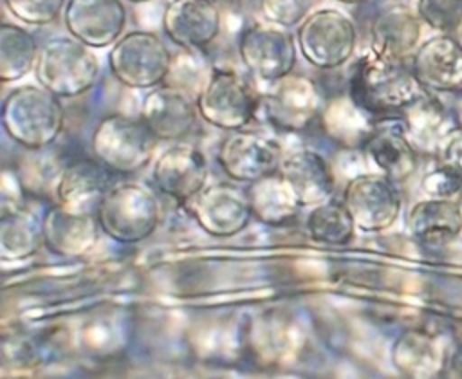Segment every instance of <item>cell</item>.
Wrapping results in <instances>:
<instances>
[{"label":"cell","mask_w":462,"mask_h":379,"mask_svg":"<svg viewBox=\"0 0 462 379\" xmlns=\"http://www.w3.org/2000/svg\"><path fill=\"white\" fill-rule=\"evenodd\" d=\"M426 90L408 60L368 51L356 60L348 76V96L374 119L401 116Z\"/></svg>","instance_id":"6da1fadb"},{"label":"cell","mask_w":462,"mask_h":379,"mask_svg":"<svg viewBox=\"0 0 462 379\" xmlns=\"http://www.w3.org/2000/svg\"><path fill=\"white\" fill-rule=\"evenodd\" d=\"M65 126L61 97L42 85L14 87L2 101V128L5 135L27 152L52 146Z\"/></svg>","instance_id":"7a4b0ae2"},{"label":"cell","mask_w":462,"mask_h":379,"mask_svg":"<svg viewBox=\"0 0 462 379\" xmlns=\"http://www.w3.org/2000/svg\"><path fill=\"white\" fill-rule=\"evenodd\" d=\"M101 233L117 244H139L150 238L161 222L155 193L132 180L114 182L96 208Z\"/></svg>","instance_id":"3957f363"},{"label":"cell","mask_w":462,"mask_h":379,"mask_svg":"<svg viewBox=\"0 0 462 379\" xmlns=\"http://www.w3.org/2000/svg\"><path fill=\"white\" fill-rule=\"evenodd\" d=\"M101 63L94 49L74 36L49 38L38 52L34 76L61 99L87 94L99 79Z\"/></svg>","instance_id":"277c9868"},{"label":"cell","mask_w":462,"mask_h":379,"mask_svg":"<svg viewBox=\"0 0 462 379\" xmlns=\"http://www.w3.org/2000/svg\"><path fill=\"white\" fill-rule=\"evenodd\" d=\"M159 139L146 123L128 114L101 117L92 132V155L112 173L134 175L144 170L155 157Z\"/></svg>","instance_id":"5b68a950"},{"label":"cell","mask_w":462,"mask_h":379,"mask_svg":"<svg viewBox=\"0 0 462 379\" xmlns=\"http://www.w3.org/2000/svg\"><path fill=\"white\" fill-rule=\"evenodd\" d=\"M199 116L224 132L247 128L258 116L260 92L233 69L215 67L208 72L197 96Z\"/></svg>","instance_id":"8992f818"},{"label":"cell","mask_w":462,"mask_h":379,"mask_svg":"<svg viewBox=\"0 0 462 379\" xmlns=\"http://www.w3.org/2000/svg\"><path fill=\"white\" fill-rule=\"evenodd\" d=\"M112 76L128 88L150 90L162 85L173 65V56L159 34L144 29L125 32L108 51Z\"/></svg>","instance_id":"52a82bcc"},{"label":"cell","mask_w":462,"mask_h":379,"mask_svg":"<svg viewBox=\"0 0 462 379\" xmlns=\"http://www.w3.org/2000/svg\"><path fill=\"white\" fill-rule=\"evenodd\" d=\"M296 43L307 63L319 70L346 65L357 47L354 20L334 7L310 11L296 29Z\"/></svg>","instance_id":"ba28073f"},{"label":"cell","mask_w":462,"mask_h":379,"mask_svg":"<svg viewBox=\"0 0 462 379\" xmlns=\"http://www.w3.org/2000/svg\"><path fill=\"white\" fill-rule=\"evenodd\" d=\"M260 94L258 116L280 132L296 134L307 130L323 112V97L316 81L309 76L291 72Z\"/></svg>","instance_id":"9c48e42d"},{"label":"cell","mask_w":462,"mask_h":379,"mask_svg":"<svg viewBox=\"0 0 462 379\" xmlns=\"http://www.w3.org/2000/svg\"><path fill=\"white\" fill-rule=\"evenodd\" d=\"M397 184L381 171L359 173L346 182L341 200L357 229L381 233L397 222L402 209Z\"/></svg>","instance_id":"30bf717a"},{"label":"cell","mask_w":462,"mask_h":379,"mask_svg":"<svg viewBox=\"0 0 462 379\" xmlns=\"http://www.w3.org/2000/svg\"><path fill=\"white\" fill-rule=\"evenodd\" d=\"M294 36L274 23H253L240 32L238 56L245 70L262 83H273L294 72L298 60Z\"/></svg>","instance_id":"8fae6325"},{"label":"cell","mask_w":462,"mask_h":379,"mask_svg":"<svg viewBox=\"0 0 462 379\" xmlns=\"http://www.w3.org/2000/svg\"><path fill=\"white\" fill-rule=\"evenodd\" d=\"M282 146L269 135L256 130H233L217 148V162L233 180L251 184L278 170Z\"/></svg>","instance_id":"7c38bea8"},{"label":"cell","mask_w":462,"mask_h":379,"mask_svg":"<svg viewBox=\"0 0 462 379\" xmlns=\"http://www.w3.org/2000/svg\"><path fill=\"white\" fill-rule=\"evenodd\" d=\"M189 211L197 226L215 238H231L242 233L253 218L245 190L231 182L206 186L189 202Z\"/></svg>","instance_id":"4fadbf2b"},{"label":"cell","mask_w":462,"mask_h":379,"mask_svg":"<svg viewBox=\"0 0 462 379\" xmlns=\"http://www.w3.org/2000/svg\"><path fill=\"white\" fill-rule=\"evenodd\" d=\"M139 116L162 143L184 141L200 117L195 97L173 83L150 88L141 101Z\"/></svg>","instance_id":"5bb4252c"},{"label":"cell","mask_w":462,"mask_h":379,"mask_svg":"<svg viewBox=\"0 0 462 379\" xmlns=\"http://www.w3.org/2000/svg\"><path fill=\"white\" fill-rule=\"evenodd\" d=\"M410 67L426 92L462 94V40L453 32H439L420 42Z\"/></svg>","instance_id":"9a60e30c"},{"label":"cell","mask_w":462,"mask_h":379,"mask_svg":"<svg viewBox=\"0 0 462 379\" xmlns=\"http://www.w3.org/2000/svg\"><path fill=\"white\" fill-rule=\"evenodd\" d=\"M152 179L162 195L189 204L206 188V155L195 144L175 141L155 157Z\"/></svg>","instance_id":"2e32d148"},{"label":"cell","mask_w":462,"mask_h":379,"mask_svg":"<svg viewBox=\"0 0 462 379\" xmlns=\"http://www.w3.org/2000/svg\"><path fill=\"white\" fill-rule=\"evenodd\" d=\"M63 23L76 40L105 49L125 34L128 11L123 0H67Z\"/></svg>","instance_id":"e0dca14e"},{"label":"cell","mask_w":462,"mask_h":379,"mask_svg":"<svg viewBox=\"0 0 462 379\" xmlns=\"http://www.w3.org/2000/svg\"><path fill=\"white\" fill-rule=\"evenodd\" d=\"M361 148L377 171L395 182H404L419 168V150L410 141L401 116L375 119Z\"/></svg>","instance_id":"ac0fdd59"},{"label":"cell","mask_w":462,"mask_h":379,"mask_svg":"<svg viewBox=\"0 0 462 379\" xmlns=\"http://www.w3.org/2000/svg\"><path fill=\"white\" fill-rule=\"evenodd\" d=\"M161 27L180 49L202 51L218 38L222 11L217 0H170Z\"/></svg>","instance_id":"d6986e66"},{"label":"cell","mask_w":462,"mask_h":379,"mask_svg":"<svg viewBox=\"0 0 462 379\" xmlns=\"http://www.w3.org/2000/svg\"><path fill=\"white\" fill-rule=\"evenodd\" d=\"M45 247L61 258H83L99 240L96 213L72 211L60 204L47 209L42 218Z\"/></svg>","instance_id":"ffe728a7"},{"label":"cell","mask_w":462,"mask_h":379,"mask_svg":"<svg viewBox=\"0 0 462 379\" xmlns=\"http://www.w3.org/2000/svg\"><path fill=\"white\" fill-rule=\"evenodd\" d=\"M110 170L94 155L78 157L61 166L54 184L56 204L83 213H96V208L110 188Z\"/></svg>","instance_id":"44dd1931"},{"label":"cell","mask_w":462,"mask_h":379,"mask_svg":"<svg viewBox=\"0 0 462 379\" xmlns=\"http://www.w3.org/2000/svg\"><path fill=\"white\" fill-rule=\"evenodd\" d=\"M408 235L422 247L439 249L462 233V206L455 197H428L406 215Z\"/></svg>","instance_id":"7402d4cb"},{"label":"cell","mask_w":462,"mask_h":379,"mask_svg":"<svg viewBox=\"0 0 462 379\" xmlns=\"http://www.w3.org/2000/svg\"><path fill=\"white\" fill-rule=\"evenodd\" d=\"M278 173L289 182L303 208H312L334 193V173L323 153L312 148H294L282 155Z\"/></svg>","instance_id":"603a6c76"},{"label":"cell","mask_w":462,"mask_h":379,"mask_svg":"<svg viewBox=\"0 0 462 379\" xmlns=\"http://www.w3.org/2000/svg\"><path fill=\"white\" fill-rule=\"evenodd\" d=\"M422 20L406 4L381 9L370 25V49L390 58L410 60L422 38Z\"/></svg>","instance_id":"cb8c5ba5"},{"label":"cell","mask_w":462,"mask_h":379,"mask_svg":"<svg viewBox=\"0 0 462 379\" xmlns=\"http://www.w3.org/2000/svg\"><path fill=\"white\" fill-rule=\"evenodd\" d=\"M390 357L401 375L428 379L446 370L449 352L439 336L422 328H410L393 341Z\"/></svg>","instance_id":"d4e9b609"},{"label":"cell","mask_w":462,"mask_h":379,"mask_svg":"<svg viewBox=\"0 0 462 379\" xmlns=\"http://www.w3.org/2000/svg\"><path fill=\"white\" fill-rule=\"evenodd\" d=\"M406 134L413 146L420 152L431 153L435 152L440 139L457 126L455 112L449 110L437 94L424 92L417 97L402 114H401Z\"/></svg>","instance_id":"484cf974"},{"label":"cell","mask_w":462,"mask_h":379,"mask_svg":"<svg viewBox=\"0 0 462 379\" xmlns=\"http://www.w3.org/2000/svg\"><path fill=\"white\" fill-rule=\"evenodd\" d=\"M245 193L251 204L253 218L271 227H280L292 222L303 208L278 170L251 182Z\"/></svg>","instance_id":"4316f807"},{"label":"cell","mask_w":462,"mask_h":379,"mask_svg":"<svg viewBox=\"0 0 462 379\" xmlns=\"http://www.w3.org/2000/svg\"><path fill=\"white\" fill-rule=\"evenodd\" d=\"M45 245L43 224L31 211L13 208L0 218V258L20 262L34 256Z\"/></svg>","instance_id":"83f0119b"},{"label":"cell","mask_w":462,"mask_h":379,"mask_svg":"<svg viewBox=\"0 0 462 379\" xmlns=\"http://www.w3.org/2000/svg\"><path fill=\"white\" fill-rule=\"evenodd\" d=\"M40 47L29 29L4 22L0 25V81L14 83L34 70Z\"/></svg>","instance_id":"f1b7e54d"},{"label":"cell","mask_w":462,"mask_h":379,"mask_svg":"<svg viewBox=\"0 0 462 379\" xmlns=\"http://www.w3.org/2000/svg\"><path fill=\"white\" fill-rule=\"evenodd\" d=\"M356 229L357 227L343 200H334L332 197L312 206L305 218L307 236L323 245H346L352 242Z\"/></svg>","instance_id":"f546056e"},{"label":"cell","mask_w":462,"mask_h":379,"mask_svg":"<svg viewBox=\"0 0 462 379\" xmlns=\"http://www.w3.org/2000/svg\"><path fill=\"white\" fill-rule=\"evenodd\" d=\"M374 117L357 106L350 96L332 99L321 112L325 132L341 144H363L374 126Z\"/></svg>","instance_id":"4dcf8cb0"},{"label":"cell","mask_w":462,"mask_h":379,"mask_svg":"<svg viewBox=\"0 0 462 379\" xmlns=\"http://www.w3.org/2000/svg\"><path fill=\"white\" fill-rule=\"evenodd\" d=\"M415 11L437 32H455L462 25V0H417Z\"/></svg>","instance_id":"1f68e13d"},{"label":"cell","mask_w":462,"mask_h":379,"mask_svg":"<svg viewBox=\"0 0 462 379\" xmlns=\"http://www.w3.org/2000/svg\"><path fill=\"white\" fill-rule=\"evenodd\" d=\"M4 5L22 23L42 27L63 14L67 0H4Z\"/></svg>","instance_id":"d6a6232c"},{"label":"cell","mask_w":462,"mask_h":379,"mask_svg":"<svg viewBox=\"0 0 462 379\" xmlns=\"http://www.w3.org/2000/svg\"><path fill=\"white\" fill-rule=\"evenodd\" d=\"M314 0H258L265 22L280 27H298L312 9Z\"/></svg>","instance_id":"836d02e7"},{"label":"cell","mask_w":462,"mask_h":379,"mask_svg":"<svg viewBox=\"0 0 462 379\" xmlns=\"http://www.w3.org/2000/svg\"><path fill=\"white\" fill-rule=\"evenodd\" d=\"M433 164L462 186V126H453L437 144Z\"/></svg>","instance_id":"e575fe53"},{"label":"cell","mask_w":462,"mask_h":379,"mask_svg":"<svg viewBox=\"0 0 462 379\" xmlns=\"http://www.w3.org/2000/svg\"><path fill=\"white\" fill-rule=\"evenodd\" d=\"M420 188L428 197H455L462 191V186L435 164L422 175Z\"/></svg>","instance_id":"d590c367"},{"label":"cell","mask_w":462,"mask_h":379,"mask_svg":"<svg viewBox=\"0 0 462 379\" xmlns=\"http://www.w3.org/2000/svg\"><path fill=\"white\" fill-rule=\"evenodd\" d=\"M453 112H455V119H457L458 126H462V94H458V99L453 105Z\"/></svg>","instance_id":"8d00e7d4"},{"label":"cell","mask_w":462,"mask_h":379,"mask_svg":"<svg viewBox=\"0 0 462 379\" xmlns=\"http://www.w3.org/2000/svg\"><path fill=\"white\" fill-rule=\"evenodd\" d=\"M336 2H341L346 5H359V4H366L368 0H336Z\"/></svg>","instance_id":"74e56055"},{"label":"cell","mask_w":462,"mask_h":379,"mask_svg":"<svg viewBox=\"0 0 462 379\" xmlns=\"http://www.w3.org/2000/svg\"><path fill=\"white\" fill-rule=\"evenodd\" d=\"M132 4H146V2H152V0H128Z\"/></svg>","instance_id":"f35d334b"},{"label":"cell","mask_w":462,"mask_h":379,"mask_svg":"<svg viewBox=\"0 0 462 379\" xmlns=\"http://www.w3.org/2000/svg\"><path fill=\"white\" fill-rule=\"evenodd\" d=\"M458 34H460V40H462V25H460V29H458Z\"/></svg>","instance_id":"ab89813d"}]
</instances>
